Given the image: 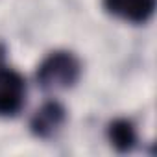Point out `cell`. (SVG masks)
I'll use <instances>...</instances> for the list:
<instances>
[{"instance_id": "obj_1", "label": "cell", "mask_w": 157, "mask_h": 157, "mask_svg": "<svg viewBox=\"0 0 157 157\" xmlns=\"http://www.w3.org/2000/svg\"><path fill=\"white\" fill-rule=\"evenodd\" d=\"M82 67L70 52H52L37 68V82L46 91H63L80 78Z\"/></svg>"}, {"instance_id": "obj_2", "label": "cell", "mask_w": 157, "mask_h": 157, "mask_svg": "<svg viewBox=\"0 0 157 157\" xmlns=\"http://www.w3.org/2000/svg\"><path fill=\"white\" fill-rule=\"evenodd\" d=\"M26 96V83L22 76L0 65V115L10 117L21 111Z\"/></svg>"}, {"instance_id": "obj_3", "label": "cell", "mask_w": 157, "mask_h": 157, "mask_svg": "<svg viewBox=\"0 0 157 157\" xmlns=\"http://www.w3.org/2000/svg\"><path fill=\"white\" fill-rule=\"evenodd\" d=\"M67 113L65 107L57 102H46L44 105H41L35 115L32 117V131L41 137V139H48L52 135H56L61 126L65 124Z\"/></svg>"}, {"instance_id": "obj_4", "label": "cell", "mask_w": 157, "mask_h": 157, "mask_svg": "<svg viewBox=\"0 0 157 157\" xmlns=\"http://www.w3.org/2000/svg\"><path fill=\"white\" fill-rule=\"evenodd\" d=\"M104 6L109 13L124 21L142 24L153 15L155 0H104Z\"/></svg>"}, {"instance_id": "obj_5", "label": "cell", "mask_w": 157, "mask_h": 157, "mask_svg": "<svg viewBox=\"0 0 157 157\" xmlns=\"http://www.w3.org/2000/svg\"><path fill=\"white\" fill-rule=\"evenodd\" d=\"M107 137L111 140V144L118 150V151H129L135 142H137V133L135 128L129 120L126 118H117L109 124L107 128Z\"/></svg>"}, {"instance_id": "obj_6", "label": "cell", "mask_w": 157, "mask_h": 157, "mask_svg": "<svg viewBox=\"0 0 157 157\" xmlns=\"http://www.w3.org/2000/svg\"><path fill=\"white\" fill-rule=\"evenodd\" d=\"M2 54H4V50H2V46H0V57H2Z\"/></svg>"}]
</instances>
